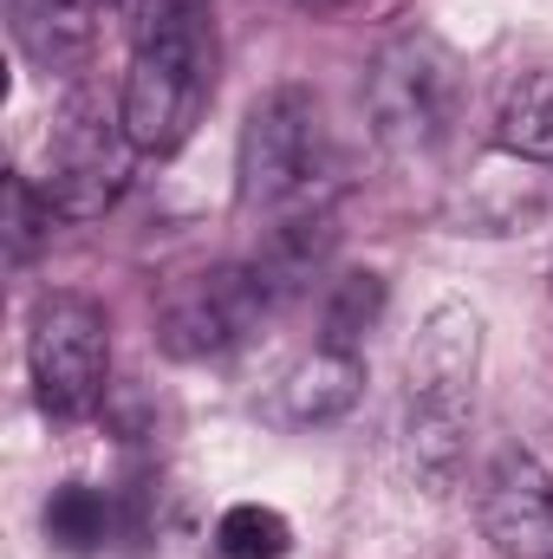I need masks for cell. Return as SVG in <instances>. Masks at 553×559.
I'll return each instance as SVG.
<instances>
[{
	"mask_svg": "<svg viewBox=\"0 0 553 559\" xmlns=\"http://www.w3.org/2000/svg\"><path fill=\"white\" fill-rule=\"evenodd\" d=\"M98 13L105 0H7L13 46L39 72H79L98 46Z\"/></svg>",
	"mask_w": 553,
	"mask_h": 559,
	"instance_id": "30bf717a",
	"label": "cell"
},
{
	"mask_svg": "<svg viewBox=\"0 0 553 559\" xmlns=\"http://www.w3.org/2000/svg\"><path fill=\"white\" fill-rule=\"evenodd\" d=\"M326 163L319 98L306 85H274L248 105L242 143H235V202L248 215H286L313 195Z\"/></svg>",
	"mask_w": 553,
	"mask_h": 559,
	"instance_id": "277c9868",
	"label": "cell"
},
{
	"mask_svg": "<svg viewBox=\"0 0 553 559\" xmlns=\"http://www.w3.org/2000/svg\"><path fill=\"white\" fill-rule=\"evenodd\" d=\"M358 391H365V358L339 352V345H313L274 378L268 417L286 423V429H319V423L345 417L358 404Z\"/></svg>",
	"mask_w": 553,
	"mask_h": 559,
	"instance_id": "9c48e42d",
	"label": "cell"
},
{
	"mask_svg": "<svg viewBox=\"0 0 553 559\" xmlns=\"http://www.w3.org/2000/svg\"><path fill=\"white\" fill-rule=\"evenodd\" d=\"M131 46L156 39H209L215 33V0H125Z\"/></svg>",
	"mask_w": 553,
	"mask_h": 559,
	"instance_id": "9a60e30c",
	"label": "cell"
},
{
	"mask_svg": "<svg viewBox=\"0 0 553 559\" xmlns=\"http://www.w3.org/2000/svg\"><path fill=\"white\" fill-rule=\"evenodd\" d=\"M33 404L52 423H79L105 404L111 384V319L85 293H46L26 319Z\"/></svg>",
	"mask_w": 553,
	"mask_h": 559,
	"instance_id": "5b68a950",
	"label": "cell"
},
{
	"mask_svg": "<svg viewBox=\"0 0 553 559\" xmlns=\"http://www.w3.org/2000/svg\"><path fill=\"white\" fill-rule=\"evenodd\" d=\"M385 312V280L372 274H339L326 286V306H319V345H339V352H358L365 332L378 325Z\"/></svg>",
	"mask_w": 553,
	"mask_h": 559,
	"instance_id": "7c38bea8",
	"label": "cell"
},
{
	"mask_svg": "<svg viewBox=\"0 0 553 559\" xmlns=\"http://www.w3.org/2000/svg\"><path fill=\"white\" fill-rule=\"evenodd\" d=\"M46 540L59 554H98L111 540V501L92 481H66L46 501Z\"/></svg>",
	"mask_w": 553,
	"mask_h": 559,
	"instance_id": "4fadbf2b",
	"label": "cell"
},
{
	"mask_svg": "<svg viewBox=\"0 0 553 559\" xmlns=\"http://www.w3.org/2000/svg\"><path fill=\"white\" fill-rule=\"evenodd\" d=\"M280 306V286L261 274V261H228V267H202V274L176 280L156 306V352L176 365H209L242 352L268 312Z\"/></svg>",
	"mask_w": 553,
	"mask_h": 559,
	"instance_id": "8992f818",
	"label": "cell"
},
{
	"mask_svg": "<svg viewBox=\"0 0 553 559\" xmlns=\"http://www.w3.org/2000/svg\"><path fill=\"white\" fill-rule=\"evenodd\" d=\"M358 98H365V124H372L378 150L416 163V156H436L456 138L462 105H469V72H462L449 39L411 26V33L378 46V59L365 66Z\"/></svg>",
	"mask_w": 553,
	"mask_h": 559,
	"instance_id": "7a4b0ae2",
	"label": "cell"
},
{
	"mask_svg": "<svg viewBox=\"0 0 553 559\" xmlns=\"http://www.w3.org/2000/svg\"><path fill=\"white\" fill-rule=\"evenodd\" d=\"M215 554L222 559H286L293 554V521L268 501H235L215 521Z\"/></svg>",
	"mask_w": 553,
	"mask_h": 559,
	"instance_id": "5bb4252c",
	"label": "cell"
},
{
	"mask_svg": "<svg viewBox=\"0 0 553 559\" xmlns=\"http://www.w3.org/2000/svg\"><path fill=\"white\" fill-rule=\"evenodd\" d=\"M495 143L521 163H553V72H521L495 105Z\"/></svg>",
	"mask_w": 553,
	"mask_h": 559,
	"instance_id": "8fae6325",
	"label": "cell"
},
{
	"mask_svg": "<svg viewBox=\"0 0 553 559\" xmlns=\"http://www.w3.org/2000/svg\"><path fill=\"white\" fill-rule=\"evenodd\" d=\"M293 7H299V13H313V20H332V13H345L352 0H293Z\"/></svg>",
	"mask_w": 553,
	"mask_h": 559,
	"instance_id": "e0dca14e",
	"label": "cell"
},
{
	"mask_svg": "<svg viewBox=\"0 0 553 559\" xmlns=\"http://www.w3.org/2000/svg\"><path fill=\"white\" fill-rule=\"evenodd\" d=\"M209 98H215V33L209 39L131 46L125 85H118V111H125V131L138 143V156L183 150Z\"/></svg>",
	"mask_w": 553,
	"mask_h": 559,
	"instance_id": "52a82bcc",
	"label": "cell"
},
{
	"mask_svg": "<svg viewBox=\"0 0 553 559\" xmlns=\"http://www.w3.org/2000/svg\"><path fill=\"white\" fill-rule=\"evenodd\" d=\"M475 521L502 559H553V475L528 449H502L482 468Z\"/></svg>",
	"mask_w": 553,
	"mask_h": 559,
	"instance_id": "ba28073f",
	"label": "cell"
},
{
	"mask_svg": "<svg viewBox=\"0 0 553 559\" xmlns=\"http://www.w3.org/2000/svg\"><path fill=\"white\" fill-rule=\"evenodd\" d=\"M52 222H59V215H52V202L39 195V182L13 169V176H7V261L26 267V261L39 254V241L52 235Z\"/></svg>",
	"mask_w": 553,
	"mask_h": 559,
	"instance_id": "2e32d148",
	"label": "cell"
},
{
	"mask_svg": "<svg viewBox=\"0 0 553 559\" xmlns=\"http://www.w3.org/2000/svg\"><path fill=\"white\" fill-rule=\"evenodd\" d=\"M475 371H482V319L462 299L430 306L404 352V462L430 495H449L462 475L475 423Z\"/></svg>",
	"mask_w": 553,
	"mask_h": 559,
	"instance_id": "6da1fadb",
	"label": "cell"
},
{
	"mask_svg": "<svg viewBox=\"0 0 553 559\" xmlns=\"http://www.w3.org/2000/svg\"><path fill=\"white\" fill-rule=\"evenodd\" d=\"M131 169H138V143L125 131V111L105 105L98 92H72L46 124L33 182L59 222H98L125 202Z\"/></svg>",
	"mask_w": 553,
	"mask_h": 559,
	"instance_id": "3957f363",
	"label": "cell"
}]
</instances>
